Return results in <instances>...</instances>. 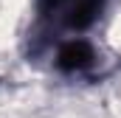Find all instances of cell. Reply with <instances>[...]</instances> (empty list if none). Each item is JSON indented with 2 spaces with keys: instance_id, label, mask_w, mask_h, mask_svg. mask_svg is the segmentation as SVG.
<instances>
[{
  "instance_id": "cell-1",
  "label": "cell",
  "mask_w": 121,
  "mask_h": 118,
  "mask_svg": "<svg viewBox=\"0 0 121 118\" xmlns=\"http://www.w3.org/2000/svg\"><path fill=\"white\" fill-rule=\"evenodd\" d=\"M48 67L54 76L65 82H93L104 73V51L90 34H70L56 37L48 51Z\"/></svg>"
}]
</instances>
